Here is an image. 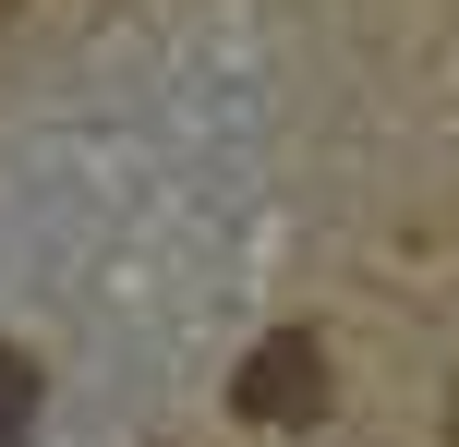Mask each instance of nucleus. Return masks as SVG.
I'll use <instances>...</instances> for the list:
<instances>
[{"label": "nucleus", "instance_id": "1", "mask_svg": "<svg viewBox=\"0 0 459 447\" xmlns=\"http://www.w3.org/2000/svg\"><path fill=\"white\" fill-rule=\"evenodd\" d=\"M230 411H242V424H315L326 411V339L315 327H266L254 363L230 375Z\"/></svg>", "mask_w": 459, "mask_h": 447}, {"label": "nucleus", "instance_id": "2", "mask_svg": "<svg viewBox=\"0 0 459 447\" xmlns=\"http://www.w3.org/2000/svg\"><path fill=\"white\" fill-rule=\"evenodd\" d=\"M24 435H37V363L0 339V447H24Z\"/></svg>", "mask_w": 459, "mask_h": 447}, {"label": "nucleus", "instance_id": "3", "mask_svg": "<svg viewBox=\"0 0 459 447\" xmlns=\"http://www.w3.org/2000/svg\"><path fill=\"white\" fill-rule=\"evenodd\" d=\"M447 424H459V411H447Z\"/></svg>", "mask_w": 459, "mask_h": 447}]
</instances>
